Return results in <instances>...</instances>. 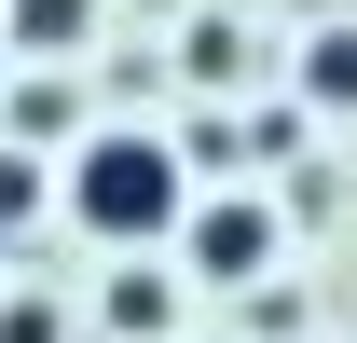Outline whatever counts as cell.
I'll use <instances>...</instances> for the list:
<instances>
[{
	"label": "cell",
	"instance_id": "cell-1",
	"mask_svg": "<svg viewBox=\"0 0 357 343\" xmlns=\"http://www.w3.org/2000/svg\"><path fill=\"white\" fill-rule=\"evenodd\" d=\"M55 206L83 220L96 247H165L178 220H192V151H178V137H151V124H110V137H83V151H69Z\"/></svg>",
	"mask_w": 357,
	"mask_h": 343
},
{
	"label": "cell",
	"instance_id": "cell-2",
	"mask_svg": "<svg viewBox=\"0 0 357 343\" xmlns=\"http://www.w3.org/2000/svg\"><path fill=\"white\" fill-rule=\"evenodd\" d=\"M178 247H192L206 289H261V275H275V206H248V192H192Z\"/></svg>",
	"mask_w": 357,
	"mask_h": 343
},
{
	"label": "cell",
	"instance_id": "cell-4",
	"mask_svg": "<svg viewBox=\"0 0 357 343\" xmlns=\"http://www.w3.org/2000/svg\"><path fill=\"white\" fill-rule=\"evenodd\" d=\"M303 96L316 110H357V28H316L303 42Z\"/></svg>",
	"mask_w": 357,
	"mask_h": 343
},
{
	"label": "cell",
	"instance_id": "cell-5",
	"mask_svg": "<svg viewBox=\"0 0 357 343\" xmlns=\"http://www.w3.org/2000/svg\"><path fill=\"white\" fill-rule=\"evenodd\" d=\"M165 316H178L165 275H124V289H110V330H165Z\"/></svg>",
	"mask_w": 357,
	"mask_h": 343
},
{
	"label": "cell",
	"instance_id": "cell-6",
	"mask_svg": "<svg viewBox=\"0 0 357 343\" xmlns=\"http://www.w3.org/2000/svg\"><path fill=\"white\" fill-rule=\"evenodd\" d=\"M42 192H55V178L28 165V151H0V234H14V220H42Z\"/></svg>",
	"mask_w": 357,
	"mask_h": 343
},
{
	"label": "cell",
	"instance_id": "cell-3",
	"mask_svg": "<svg viewBox=\"0 0 357 343\" xmlns=\"http://www.w3.org/2000/svg\"><path fill=\"white\" fill-rule=\"evenodd\" d=\"M0 28H14V55H42V69H69V55L96 42V0H14Z\"/></svg>",
	"mask_w": 357,
	"mask_h": 343
},
{
	"label": "cell",
	"instance_id": "cell-7",
	"mask_svg": "<svg viewBox=\"0 0 357 343\" xmlns=\"http://www.w3.org/2000/svg\"><path fill=\"white\" fill-rule=\"evenodd\" d=\"M0 343H55V302H0Z\"/></svg>",
	"mask_w": 357,
	"mask_h": 343
}]
</instances>
